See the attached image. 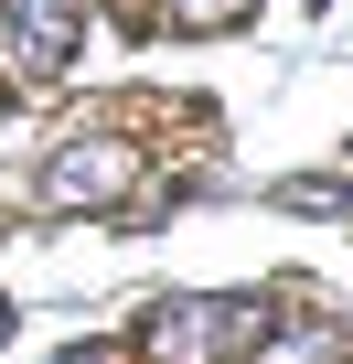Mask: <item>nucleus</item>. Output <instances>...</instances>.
Here are the masks:
<instances>
[{"instance_id": "nucleus-1", "label": "nucleus", "mask_w": 353, "mask_h": 364, "mask_svg": "<svg viewBox=\"0 0 353 364\" xmlns=\"http://www.w3.org/2000/svg\"><path fill=\"white\" fill-rule=\"evenodd\" d=\"M139 332H150V364H236V353H257L268 311L246 289H183V300H150Z\"/></svg>"}, {"instance_id": "nucleus-2", "label": "nucleus", "mask_w": 353, "mask_h": 364, "mask_svg": "<svg viewBox=\"0 0 353 364\" xmlns=\"http://www.w3.org/2000/svg\"><path fill=\"white\" fill-rule=\"evenodd\" d=\"M86 11L97 0H0V33H11L22 75H65L75 43H86Z\"/></svg>"}, {"instance_id": "nucleus-3", "label": "nucleus", "mask_w": 353, "mask_h": 364, "mask_svg": "<svg viewBox=\"0 0 353 364\" xmlns=\"http://www.w3.org/2000/svg\"><path fill=\"white\" fill-rule=\"evenodd\" d=\"M118 193H129V150L118 139H75L43 171V204H118Z\"/></svg>"}, {"instance_id": "nucleus-4", "label": "nucleus", "mask_w": 353, "mask_h": 364, "mask_svg": "<svg viewBox=\"0 0 353 364\" xmlns=\"http://www.w3.org/2000/svg\"><path fill=\"white\" fill-rule=\"evenodd\" d=\"M257 364H353V353H342V332H321V321H310V332H278Z\"/></svg>"}, {"instance_id": "nucleus-5", "label": "nucleus", "mask_w": 353, "mask_h": 364, "mask_svg": "<svg viewBox=\"0 0 353 364\" xmlns=\"http://www.w3.org/2000/svg\"><path fill=\"white\" fill-rule=\"evenodd\" d=\"M246 11H257V0H161V22H183V33H225Z\"/></svg>"}, {"instance_id": "nucleus-6", "label": "nucleus", "mask_w": 353, "mask_h": 364, "mask_svg": "<svg viewBox=\"0 0 353 364\" xmlns=\"http://www.w3.org/2000/svg\"><path fill=\"white\" fill-rule=\"evenodd\" d=\"M54 364H129V353H107V343H75V353H54Z\"/></svg>"}, {"instance_id": "nucleus-7", "label": "nucleus", "mask_w": 353, "mask_h": 364, "mask_svg": "<svg viewBox=\"0 0 353 364\" xmlns=\"http://www.w3.org/2000/svg\"><path fill=\"white\" fill-rule=\"evenodd\" d=\"M0 332H11V300H0Z\"/></svg>"}]
</instances>
